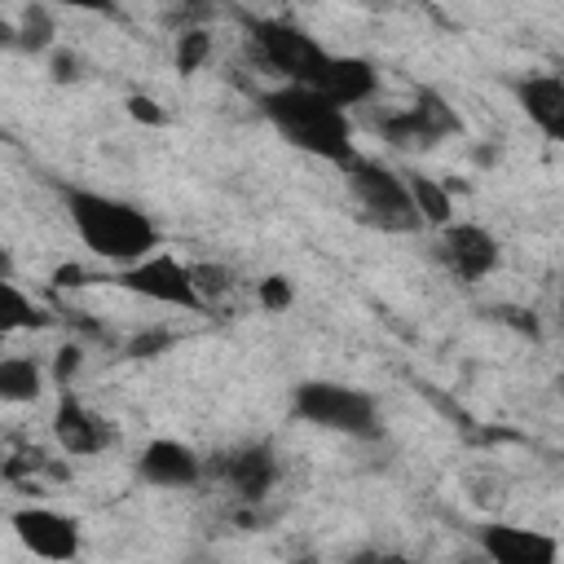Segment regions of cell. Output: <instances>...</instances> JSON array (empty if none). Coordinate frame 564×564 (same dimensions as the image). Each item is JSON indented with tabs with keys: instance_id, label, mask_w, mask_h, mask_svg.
Returning <instances> with one entry per match:
<instances>
[{
	"instance_id": "6da1fadb",
	"label": "cell",
	"mask_w": 564,
	"mask_h": 564,
	"mask_svg": "<svg viewBox=\"0 0 564 564\" xmlns=\"http://www.w3.org/2000/svg\"><path fill=\"white\" fill-rule=\"evenodd\" d=\"M260 110L264 119L273 123V132L322 159V163H335V167H348L357 159V145H352V119L339 101H330L322 88L313 84H282L273 93L260 97Z\"/></svg>"
},
{
	"instance_id": "7a4b0ae2",
	"label": "cell",
	"mask_w": 564,
	"mask_h": 564,
	"mask_svg": "<svg viewBox=\"0 0 564 564\" xmlns=\"http://www.w3.org/2000/svg\"><path fill=\"white\" fill-rule=\"evenodd\" d=\"M66 198V216L79 234V242L106 260V264H132L150 251L163 247L159 238V225L128 198H115V194H101V189H84V185H66L62 189Z\"/></svg>"
},
{
	"instance_id": "3957f363",
	"label": "cell",
	"mask_w": 564,
	"mask_h": 564,
	"mask_svg": "<svg viewBox=\"0 0 564 564\" xmlns=\"http://www.w3.org/2000/svg\"><path fill=\"white\" fill-rule=\"evenodd\" d=\"M291 414L308 427L322 432H339V436H357V441H375L383 432L379 423V401L352 383H335V379H308L295 388L291 397Z\"/></svg>"
},
{
	"instance_id": "277c9868",
	"label": "cell",
	"mask_w": 564,
	"mask_h": 564,
	"mask_svg": "<svg viewBox=\"0 0 564 564\" xmlns=\"http://www.w3.org/2000/svg\"><path fill=\"white\" fill-rule=\"evenodd\" d=\"M348 176V189L357 194L361 203V216L375 225V229H388V234H414L423 225L419 207H414V194H410V181L375 159H352L344 167Z\"/></svg>"
},
{
	"instance_id": "5b68a950",
	"label": "cell",
	"mask_w": 564,
	"mask_h": 564,
	"mask_svg": "<svg viewBox=\"0 0 564 564\" xmlns=\"http://www.w3.org/2000/svg\"><path fill=\"white\" fill-rule=\"evenodd\" d=\"M251 44L282 84H317L330 62V48L317 44V35L282 18H251Z\"/></svg>"
},
{
	"instance_id": "8992f818",
	"label": "cell",
	"mask_w": 564,
	"mask_h": 564,
	"mask_svg": "<svg viewBox=\"0 0 564 564\" xmlns=\"http://www.w3.org/2000/svg\"><path fill=\"white\" fill-rule=\"evenodd\" d=\"M115 286H123V291H132V295H141L150 304H163V308H185V313L207 308V300L198 291V278H194V264L176 260L163 247L141 256V260H132V264H123L115 273Z\"/></svg>"
},
{
	"instance_id": "52a82bcc",
	"label": "cell",
	"mask_w": 564,
	"mask_h": 564,
	"mask_svg": "<svg viewBox=\"0 0 564 564\" xmlns=\"http://www.w3.org/2000/svg\"><path fill=\"white\" fill-rule=\"evenodd\" d=\"M436 260L449 269V278L458 282H485L498 260H502V247L498 238L485 229V225H471V220H449L441 225L436 234Z\"/></svg>"
},
{
	"instance_id": "ba28073f",
	"label": "cell",
	"mask_w": 564,
	"mask_h": 564,
	"mask_svg": "<svg viewBox=\"0 0 564 564\" xmlns=\"http://www.w3.org/2000/svg\"><path fill=\"white\" fill-rule=\"evenodd\" d=\"M9 529L40 560H75L79 555V520L57 507H18L9 516Z\"/></svg>"
},
{
	"instance_id": "9c48e42d",
	"label": "cell",
	"mask_w": 564,
	"mask_h": 564,
	"mask_svg": "<svg viewBox=\"0 0 564 564\" xmlns=\"http://www.w3.org/2000/svg\"><path fill=\"white\" fill-rule=\"evenodd\" d=\"M463 123H458V115L445 106V97H436L432 88H423L419 93V101L414 106H405L401 115H388L383 123H379V132L392 141V145H405V150H414V145H436L441 137H454Z\"/></svg>"
},
{
	"instance_id": "30bf717a",
	"label": "cell",
	"mask_w": 564,
	"mask_h": 564,
	"mask_svg": "<svg viewBox=\"0 0 564 564\" xmlns=\"http://www.w3.org/2000/svg\"><path fill=\"white\" fill-rule=\"evenodd\" d=\"M480 551L498 564H555L560 560V542L542 529H520V524H485L480 533Z\"/></svg>"
},
{
	"instance_id": "8fae6325",
	"label": "cell",
	"mask_w": 564,
	"mask_h": 564,
	"mask_svg": "<svg viewBox=\"0 0 564 564\" xmlns=\"http://www.w3.org/2000/svg\"><path fill=\"white\" fill-rule=\"evenodd\" d=\"M53 436L70 458H93L110 445V423L101 414H93L79 397L62 392V401L53 410Z\"/></svg>"
},
{
	"instance_id": "7c38bea8",
	"label": "cell",
	"mask_w": 564,
	"mask_h": 564,
	"mask_svg": "<svg viewBox=\"0 0 564 564\" xmlns=\"http://www.w3.org/2000/svg\"><path fill=\"white\" fill-rule=\"evenodd\" d=\"M137 471L141 480L159 485V489H189L203 480V458L185 445V441H172V436H159L141 449L137 458Z\"/></svg>"
},
{
	"instance_id": "4fadbf2b",
	"label": "cell",
	"mask_w": 564,
	"mask_h": 564,
	"mask_svg": "<svg viewBox=\"0 0 564 564\" xmlns=\"http://www.w3.org/2000/svg\"><path fill=\"white\" fill-rule=\"evenodd\" d=\"M516 101L546 141H564V75H524Z\"/></svg>"
},
{
	"instance_id": "5bb4252c",
	"label": "cell",
	"mask_w": 564,
	"mask_h": 564,
	"mask_svg": "<svg viewBox=\"0 0 564 564\" xmlns=\"http://www.w3.org/2000/svg\"><path fill=\"white\" fill-rule=\"evenodd\" d=\"M313 88H322L330 101H339L348 110V106H361V101H370L379 93V70L366 57L330 53V62H326V70H322V79Z\"/></svg>"
},
{
	"instance_id": "9a60e30c",
	"label": "cell",
	"mask_w": 564,
	"mask_h": 564,
	"mask_svg": "<svg viewBox=\"0 0 564 564\" xmlns=\"http://www.w3.org/2000/svg\"><path fill=\"white\" fill-rule=\"evenodd\" d=\"M220 476L242 494V498H264L278 480V458L269 445H242L234 454H225Z\"/></svg>"
},
{
	"instance_id": "2e32d148",
	"label": "cell",
	"mask_w": 564,
	"mask_h": 564,
	"mask_svg": "<svg viewBox=\"0 0 564 564\" xmlns=\"http://www.w3.org/2000/svg\"><path fill=\"white\" fill-rule=\"evenodd\" d=\"M44 392V370L35 366V357H4L0 361V397L9 405L35 401Z\"/></svg>"
},
{
	"instance_id": "e0dca14e",
	"label": "cell",
	"mask_w": 564,
	"mask_h": 564,
	"mask_svg": "<svg viewBox=\"0 0 564 564\" xmlns=\"http://www.w3.org/2000/svg\"><path fill=\"white\" fill-rule=\"evenodd\" d=\"M410 181V194H414V207H419V216L427 220V225H449L454 220V198H449V189L441 185V181H432V176H405Z\"/></svg>"
},
{
	"instance_id": "ac0fdd59",
	"label": "cell",
	"mask_w": 564,
	"mask_h": 564,
	"mask_svg": "<svg viewBox=\"0 0 564 564\" xmlns=\"http://www.w3.org/2000/svg\"><path fill=\"white\" fill-rule=\"evenodd\" d=\"M0 300H4L0 326H4L9 335H13V330H35V326H44V313L35 308V300H26V291H22L13 278L0 282Z\"/></svg>"
},
{
	"instance_id": "d6986e66",
	"label": "cell",
	"mask_w": 564,
	"mask_h": 564,
	"mask_svg": "<svg viewBox=\"0 0 564 564\" xmlns=\"http://www.w3.org/2000/svg\"><path fill=\"white\" fill-rule=\"evenodd\" d=\"M18 44L26 48V53H44L48 44H53V18H48V9L44 4H31L26 13H22V22H18Z\"/></svg>"
},
{
	"instance_id": "ffe728a7",
	"label": "cell",
	"mask_w": 564,
	"mask_h": 564,
	"mask_svg": "<svg viewBox=\"0 0 564 564\" xmlns=\"http://www.w3.org/2000/svg\"><path fill=\"white\" fill-rule=\"evenodd\" d=\"M256 300H260V308H269V313H286V308L295 304V286H291V278H282V273H269V278L256 282Z\"/></svg>"
},
{
	"instance_id": "44dd1931",
	"label": "cell",
	"mask_w": 564,
	"mask_h": 564,
	"mask_svg": "<svg viewBox=\"0 0 564 564\" xmlns=\"http://www.w3.org/2000/svg\"><path fill=\"white\" fill-rule=\"evenodd\" d=\"M207 53H212V35H207V31H185V35L176 40V66H181L185 75H194V70L207 62Z\"/></svg>"
},
{
	"instance_id": "7402d4cb",
	"label": "cell",
	"mask_w": 564,
	"mask_h": 564,
	"mask_svg": "<svg viewBox=\"0 0 564 564\" xmlns=\"http://www.w3.org/2000/svg\"><path fill=\"white\" fill-rule=\"evenodd\" d=\"M75 370H79V348H75V344H66V348H57V366H53V379H57V383L66 388Z\"/></svg>"
},
{
	"instance_id": "603a6c76",
	"label": "cell",
	"mask_w": 564,
	"mask_h": 564,
	"mask_svg": "<svg viewBox=\"0 0 564 564\" xmlns=\"http://www.w3.org/2000/svg\"><path fill=\"white\" fill-rule=\"evenodd\" d=\"M128 115L132 119H145V123H163L167 115L159 110V101H150V97H128Z\"/></svg>"
},
{
	"instance_id": "cb8c5ba5",
	"label": "cell",
	"mask_w": 564,
	"mask_h": 564,
	"mask_svg": "<svg viewBox=\"0 0 564 564\" xmlns=\"http://www.w3.org/2000/svg\"><path fill=\"white\" fill-rule=\"evenodd\" d=\"M53 4H66V9H88V13L110 9V0H53Z\"/></svg>"
},
{
	"instance_id": "d4e9b609",
	"label": "cell",
	"mask_w": 564,
	"mask_h": 564,
	"mask_svg": "<svg viewBox=\"0 0 564 564\" xmlns=\"http://www.w3.org/2000/svg\"><path fill=\"white\" fill-rule=\"evenodd\" d=\"M560 388H564V375H560Z\"/></svg>"
}]
</instances>
